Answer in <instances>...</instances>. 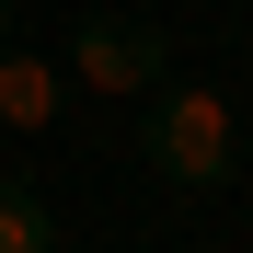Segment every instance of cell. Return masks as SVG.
<instances>
[{
    "instance_id": "obj_1",
    "label": "cell",
    "mask_w": 253,
    "mask_h": 253,
    "mask_svg": "<svg viewBox=\"0 0 253 253\" xmlns=\"http://www.w3.org/2000/svg\"><path fill=\"white\" fill-rule=\"evenodd\" d=\"M230 150H242V115H230L219 81H161L150 92V173L173 196H207L230 173Z\"/></svg>"
},
{
    "instance_id": "obj_2",
    "label": "cell",
    "mask_w": 253,
    "mask_h": 253,
    "mask_svg": "<svg viewBox=\"0 0 253 253\" xmlns=\"http://www.w3.org/2000/svg\"><path fill=\"white\" fill-rule=\"evenodd\" d=\"M58 69H69V104H150L161 81H173V35L138 23V12H92Z\"/></svg>"
},
{
    "instance_id": "obj_3",
    "label": "cell",
    "mask_w": 253,
    "mask_h": 253,
    "mask_svg": "<svg viewBox=\"0 0 253 253\" xmlns=\"http://www.w3.org/2000/svg\"><path fill=\"white\" fill-rule=\"evenodd\" d=\"M58 126H69V69L0 35V138H58Z\"/></svg>"
},
{
    "instance_id": "obj_4",
    "label": "cell",
    "mask_w": 253,
    "mask_h": 253,
    "mask_svg": "<svg viewBox=\"0 0 253 253\" xmlns=\"http://www.w3.org/2000/svg\"><path fill=\"white\" fill-rule=\"evenodd\" d=\"M0 253H58V230H46V207H35L23 184H0Z\"/></svg>"
}]
</instances>
